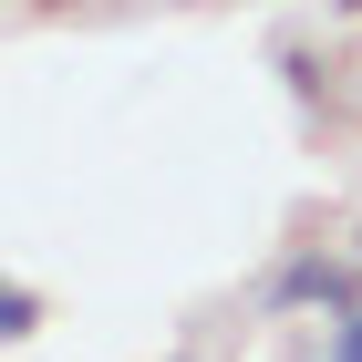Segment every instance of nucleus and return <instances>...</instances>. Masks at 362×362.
<instances>
[{
  "instance_id": "1",
  "label": "nucleus",
  "mask_w": 362,
  "mask_h": 362,
  "mask_svg": "<svg viewBox=\"0 0 362 362\" xmlns=\"http://www.w3.org/2000/svg\"><path fill=\"white\" fill-rule=\"evenodd\" d=\"M352 300H362V259L321 249V238H290L279 269L259 279V310H269V321H290V310H321V321H332V310H352Z\"/></svg>"
},
{
  "instance_id": "2",
  "label": "nucleus",
  "mask_w": 362,
  "mask_h": 362,
  "mask_svg": "<svg viewBox=\"0 0 362 362\" xmlns=\"http://www.w3.org/2000/svg\"><path fill=\"white\" fill-rule=\"evenodd\" d=\"M42 321H52V300H42L31 279H11V269H0V352H21Z\"/></svg>"
},
{
  "instance_id": "3",
  "label": "nucleus",
  "mask_w": 362,
  "mask_h": 362,
  "mask_svg": "<svg viewBox=\"0 0 362 362\" xmlns=\"http://www.w3.org/2000/svg\"><path fill=\"white\" fill-rule=\"evenodd\" d=\"M321 362H362V300L321 321Z\"/></svg>"
},
{
  "instance_id": "4",
  "label": "nucleus",
  "mask_w": 362,
  "mask_h": 362,
  "mask_svg": "<svg viewBox=\"0 0 362 362\" xmlns=\"http://www.w3.org/2000/svg\"><path fill=\"white\" fill-rule=\"evenodd\" d=\"M332 11H341V21H362V0H332Z\"/></svg>"
},
{
  "instance_id": "5",
  "label": "nucleus",
  "mask_w": 362,
  "mask_h": 362,
  "mask_svg": "<svg viewBox=\"0 0 362 362\" xmlns=\"http://www.w3.org/2000/svg\"><path fill=\"white\" fill-rule=\"evenodd\" d=\"M31 11H73V0H31Z\"/></svg>"
},
{
  "instance_id": "6",
  "label": "nucleus",
  "mask_w": 362,
  "mask_h": 362,
  "mask_svg": "<svg viewBox=\"0 0 362 362\" xmlns=\"http://www.w3.org/2000/svg\"><path fill=\"white\" fill-rule=\"evenodd\" d=\"M352 259H362V228H352Z\"/></svg>"
},
{
  "instance_id": "7",
  "label": "nucleus",
  "mask_w": 362,
  "mask_h": 362,
  "mask_svg": "<svg viewBox=\"0 0 362 362\" xmlns=\"http://www.w3.org/2000/svg\"><path fill=\"white\" fill-rule=\"evenodd\" d=\"M166 362H197V352H166Z\"/></svg>"
}]
</instances>
